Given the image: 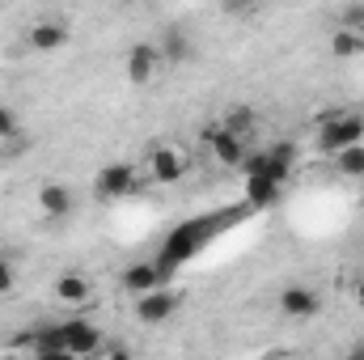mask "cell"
Segmentation results:
<instances>
[{
  "instance_id": "24",
  "label": "cell",
  "mask_w": 364,
  "mask_h": 360,
  "mask_svg": "<svg viewBox=\"0 0 364 360\" xmlns=\"http://www.w3.org/2000/svg\"><path fill=\"white\" fill-rule=\"evenodd\" d=\"M356 301H360V305H364V275H360V280H356Z\"/></svg>"
},
{
  "instance_id": "6",
  "label": "cell",
  "mask_w": 364,
  "mask_h": 360,
  "mask_svg": "<svg viewBox=\"0 0 364 360\" xmlns=\"http://www.w3.org/2000/svg\"><path fill=\"white\" fill-rule=\"evenodd\" d=\"M93 191H97L102 199H123V195H132V191H136V170H132L127 162H110V166H102V170H97Z\"/></svg>"
},
{
  "instance_id": "3",
  "label": "cell",
  "mask_w": 364,
  "mask_h": 360,
  "mask_svg": "<svg viewBox=\"0 0 364 360\" xmlns=\"http://www.w3.org/2000/svg\"><path fill=\"white\" fill-rule=\"evenodd\" d=\"M203 140H208V149H212V157L220 162V166H242L246 162V140L237 136V132H229L220 119H212L208 127H203Z\"/></svg>"
},
{
  "instance_id": "12",
  "label": "cell",
  "mask_w": 364,
  "mask_h": 360,
  "mask_svg": "<svg viewBox=\"0 0 364 360\" xmlns=\"http://www.w3.org/2000/svg\"><path fill=\"white\" fill-rule=\"evenodd\" d=\"M55 301L68 305V309H85L93 301V284L85 275H77V271H73V275H60V280H55Z\"/></svg>"
},
{
  "instance_id": "5",
  "label": "cell",
  "mask_w": 364,
  "mask_h": 360,
  "mask_svg": "<svg viewBox=\"0 0 364 360\" xmlns=\"http://www.w3.org/2000/svg\"><path fill=\"white\" fill-rule=\"evenodd\" d=\"M174 314H178V292H170V288H153V292H140L136 297V318L144 327H161Z\"/></svg>"
},
{
  "instance_id": "4",
  "label": "cell",
  "mask_w": 364,
  "mask_h": 360,
  "mask_svg": "<svg viewBox=\"0 0 364 360\" xmlns=\"http://www.w3.org/2000/svg\"><path fill=\"white\" fill-rule=\"evenodd\" d=\"M55 327H60V339H64V356H93L102 348V331L90 318H68V322H55Z\"/></svg>"
},
{
  "instance_id": "19",
  "label": "cell",
  "mask_w": 364,
  "mask_h": 360,
  "mask_svg": "<svg viewBox=\"0 0 364 360\" xmlns=\"http://www.w3.org/2000/svg\"><path fill=\"white\" fill-rule=\"evenodd\" d=\"M335 166H339V174L360 179L364 174V144H348V149H339V153H335Z\"/></svg>"
},
{
  "instance_id": "23",
  "label": "cell",
  "mask_w": 364,
  "mask_h": 360,
  "mask_svg": "<svg viewBox=\"0 0 364 360\" xmlns=\"http://www.w3.org/2000/svg\"><path fill=\"white\" fill-rule=\"evenodd\" d=\"M250 4H255V0H225V9H229V13H237V9H250Z\"/></svg>"
},
{
  "instance_id": "18",
  "label": "cell",
  "mask_w": 364,
  "mask_h": 360,
  "mask_svg": "<svg viewBox=\"0 0 364 360\" xmlns=\"http://www.w3.org/2000/svg\"><path fill=\"white\" fill-rule=\"evenodd\" d=\"M292 166H296V149H292V144H275V149H267V174H272L279 186H284V179L292 174Z\"/></svg>"
},
{
  "instance_id": "14",
  "label": "cell",
  "mask_w": 364,
  "mask_h": 360,
  "mask_svg": "<svg viewBox=\"0 0 364 360\" xmlns=\"http://www.w3.org/2000/svg\"><path fill=\"white\" fill-rule=\"evenodd\" d=\"M157 51H161V60H166V64H182V60H191V38H186V30L170 26V30L161 34Z\"/></svg>"
},
{
  "instance_id": "21",
  "label": "cell",
  "mask_w": 364,
  "mask_h": 360,
  "mask_svg": "<svg viewBox=\"0 0 364 360\" xmlns=\"http://www.w3.org/2000/svg\"><path fill=\"white\" fill-rule=\"evenodd\" d=\"M339 26H348V30H360V34H364V4H348V9L339 13Z\"/></svg>"
},
{
  "instance_id": "2",
  "label": "cell",
  "mask_w": 364,
  "mask_h": 360,
  "mask_svg": "<svg viewBox=\"0 0 364 360\" xmlns=\"http://www.w3.org/2000/svg\"><path fill=\"white\" fill-rule=\"evenodd\" d=\"M364 140V115L356 110H348V115H331V119H322L318 123V149L322 153H339V149H348V144H360Z\"/></svg>"
},
{
  "instance_id": "22",
  "label": "cell",
  "mask_w": 364,
  "mask_h": 360,
  "mask_svg": "<svg viewBox=\"0 0 364 360\" xmlns=\"http://www.w3.org/2000/svg\"><path fill=\"white\" fill-rule=\"evenodd\" d=\"M13 132H17V115L9 106H0V140H9Z\"/></svg>"
},
{
  "instance_id": "8",
  "label": "cell",
  "mask_w": 364,
  "mask_h": 360,
  "mask_svg": "<svg viewBox=\"0 0 364 360\" xmlns=\"http://www.w3.org/2000/svg\"><path fill=\"white\" fill-rule=\"evenodd\" d=\"M186 174V153L174 144H153L149 149V179L153 182H178Z\"/></svg>"
},
{
  "instance_id": "16",
  "label": "cell",
  "mask_w": 364,
  "mask_h": 360,
  "mask_svg": "<svg viewBox=\"0 0 364 360\" xmlns=\"http://www.w3.org/2000/svg\"><path fill=\"white\" fill-rule=\"evenodd\" d=\"M360 51H364V34H360V30L339 26V30L331 34V55H335V60H356Z\"/></svg>"
},
{
  "instance_id": "1",
  "label": "cell",
  "mask_w": 364,
  "mask_h": 360,
  "mask_svg": "<svg viewBox=\"0 0 364 360\" xmlns=\"http://www.w3.org/2000/svg\"><path fill=\"white\" fill-rule=\"evenodd\" d=\"M208 225L212 221H191V225H182V229H174L170 238H166V246H161V255H157V263L166 271H178L203 242H208Z\"/></svg>"
},
{
  "instance_id": "7",
  "label": "cell",
  "mask_w": 364,
  "mask_h": 360,
  "mask_svg": "<svg viewBox=\"0 0 364 360\" xmlns=\"http://www.w3.org/2000/svg\"><path fill=\"white\" fill-rule=\"evenodd\" d=\"M166 275H170V271L161 268L157 259H140V263L123 268V275H119V284H123V292L140 297V292H153V288H161V284H166Z\"/></svg>"
},
{
  "instance_id": "20",
  "label": "cell",
  "mask_w": 364,
  "mask_h": 360,
  "mask_svg": "<svg viewBox=\"0 0 364 360\" xmlns=\"http://www.w3.org/2000/svg\"><path fill=\"white\" fill-rule=\"evenodd\" d=\"M17 288V268H13V259L9 255H0V297L4 292H13Z\"/></svg>"
},
{
  "instance_id": "9",
  "label": "cell",
  "mask_w": 364,
  "mask_h": 360,
  "mask_svg": "<svg viewBox=\"0 0 364 360\" xmlns=\"http://www.w3.org/2000/svg\"><path fill=\"white\" fill-rule=\"evenodd\" d=\"M26 43H30V51H38V55H55V51L68 43V26H64L60 17H38V21L30 26Z\"/></svg>"
},
{
  "instance_id": "15",
  "label": "cell",
  "mask_w": 364,
  "mask_h": 360,
  "mask_svg": "<svg viewBox=\"0 0 364 360\" xmlns=\"http://www.w3.org/2000/svg\"><path fill=\"white\" fill-rule=\"evenodd\" d=\"M275 195H279V182L272 174H246V199H250V208H267V203H275Z\"/></svg>"
},
{
  "instance_id": "17",
  "label": "cell",
  "mask_w": 364,
  "mask_h": 360,
  "mask_svg": "<svg viewBox=\"0 0 364 360\" xmlns=\"http://www.w3.org/2000/svg\"><path fill=\"white\" fill-rule=\"evenodd\" d=\"M220 123H225L229 132H237V136H242L246 144H250V140H255V132H259V115H255L250 106H233V110H229V115H225Z\"/></svg>"
},
{
  "instance_id": "13",
  "label": "cell",
  "mask_w": 364,
  "mask_h": 360,
  "mask_svg": "<svg viewBox=\"0 0 364 360\" xmlns=\"http://www.w3.org/2000/svg\"><path fill=\"white\" fill-rule=\"evenodd\" d=\"M38 208L47 212V216H68L73 212V186H64V182H43V191H38Z\"/></svg>"
},
{
  "instance_id": "10",
  "label": "cell",
  "mask_w": 364,
  "mask_h": 360,
  "mask_svg": "<svg viewBox=\"0 0 364 360\" xmlns=\"http://www.w3.org/2000/svg\"><path fill=\"white\" fill-rule=\"evenodd\" d=\"M318 309H322V297L309 284H288L279 292V314L284 318H318Z\"/></svg>"
},
{
  "instance_id": "11",
  "label": "cell",
  "mask_w": 364,
  "mask_h": 360,
  "mask_svg": "<svg viewBox=\"0 0 364 360\" xmlns=\"http://www.w3.org/2000/svg\"><path fill=\"white\" fill-rule=\"evenodd\" d=\"M157 68H161L157 43H136V47L127 51V81H132V85H149V81L157 77Z\"/></svg>"
}]
</instances>
